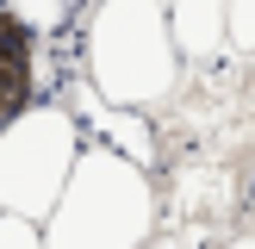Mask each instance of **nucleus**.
<instances>
[{
  "label": "nucleus",
  "mask_w": 255,
  "mask_h": 249,
  "mask_svg": "<svg viewBox=\"0 0 255 249\" xmlns=\"http://www.w3.org/2000/svg\"><path fill=\"white\" fill-rule=\"evenodd\" d=\"M156 212L162 199L149 168L106 149L100 137H81L69 181H62L56 206L44 212L37 237L44 249H143L156 237Z\"/></svg>",
  "instance_id": "1"
},
{
  "label": "nucleus",
  "mask_w": 255,
  "mask_h": 249,
  "mask_svg": "<svg viewBox=\"0 0 255 249\" xmlns=\"http://www.w3.org/2000/svg\"><path fill=\"white\" fill-rule=\"evenodd\" d=\"M81 62L87 87L112 106H162L181 87V56H174L162 0H94L81 25Z\"/></svg>",
  "instance_id": "2"
},
{
  "label": "nucleus",
  "mask_w": 255,
  "mask_h": 249,
  "mask_svg": "<svg viewBox=\"0 0 255 249\" xmlns=\"http://www.w3.org/2000/svg\"><path fill=\"white\" fill-rule=\"evenodd\" d=\"M81 119L62 100H31L0 124V212L44 224V212L56 206L69 162L81 149Z\"/></svg>",
  "instance_id": "3"
},
{
  "label": "nucleus",
  "mask_w": 255,
  "mask_h": 249,
  "mask_svg": "<svg viewBox=\"0 0 255 249\" xmlns=\"http://www.w3.org/2000/svg\"><path fill=\"white\" fill-rule=\"evenodd\" d=\"M37 56H44V37L0 0V124L19 106L37 100V81H44V75H37Z\"/></svg>",
  "instance_id": "4"
},
{
  "label": "nucleus",
  "mask_w": 255,
  "mask_h": 249,
  "mask_svg": "<svg viewBox=\"0 0 255 249\" xmlns=\"http://www.w3.org/2000/svg\"><path fill=\"white\" fill-rule=\"evenodd\" d=\"M75 119H87L100 143L119 149V156H131L137 168H149V162H156V131L137 119V106H112V100H100L94 87L81 81V87H75Z\"/></svg>",
  "instance_id": "5"
},
{
  "label": "nucleus",
  "mask_w": 255,
  "mask_h": 249,
  "mask_svg": "<svg viewBox=\"0 0 255 249\" xmlns=\"http://www.w3.org/2000/svg\"><path fill=\"white\" fill-rule=\"evenodd\" d=\"M174 56L181 62H212L224 56V0H162Z\"/></svg>",
  "instance_id": "6"
},
{
  "label": "nucleus",
  "mask_w": 255,
  "mask_h": 249,
  "mask_svg": "<svg viewBox=\"0 0 255 249\" xmlns=\"http://www.w3.org/2000/svg\"><path fill=\"white\" fill-rule=\"evenodd\" d=\"M224 50L255 56V0H224Z\"/></svg>",
  "instance_id": "7"
},
{
  "label": "nucleus",
  "mask_w": 255,
  "mask_h": 249,
  "mask_svg": "<svg viewBox=\"0 0 255 249\" xmlns=\"http://www.w3.org/2000/svg\"><path fill=\"white\" fill-rule=\"evenodd\" d=\"M0 249H44V237H37L31 218H12V212H0Z\"/></svg>",
  "instance_id": "8"
},
{
  "label": "nucleus",
  "mask_w": 255,
  "mask_h": 249,
  "mask_svg": "<svg viewBox=\"0 0 255 249\" xmlns=\"http://www.w3.org/2000/svg\"><path fill=\"white\" fill-rule=\"evenodd\" d=\"M224 249H255V231H243V237H231Z\"/></svg>",
  "instance_id": "9"
},
{
  "label": "nucleus",
  "mask_w": 255,
  "mask_h": 249,
  "mask_svg": "<svg viewBox=\"0 0 255 249\" xmlns=\"http://www.w3.org/2000/svg\"><path fill=\"white\" fill-rule=\"evenodd\" d=\"M143 249H181V243H143Z\"/></svg>",
  "instance_id": "10"
}]
</instances>
